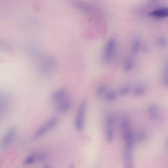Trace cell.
Returning <instances> with one entry per match:
<instances>
[{
	"instance_id": "obj_11",
	"label": "cell",
	"mask_w": 168,
	"mask_h": 168,
	"mask_svg": "<svg viewBox=\"0 0 168 168\" xmlns=\"http://www.w3.org/2000/svg\"><path fill=\"white\" fill-rule=\"evenodd\" d=\"M117 95L115 92L110 91L108 92L106 94L105 97V99L106 101L108 102L114 101L117 99Z\"/></svg>"
},
{
	"instance_id": "obj_13",
	"label": "cell",
	"mask_w": 168,
	"mask_h": 168,
	"mask_svg": "<svg viewBox=\"0 0 168 168\" xmlns=\"http://www.w3.org/2000/svg\"><path fill=\"white\" fill-rule=\"evenodd\" d=\"M113 127H107V142L110 144L112 143L113 139L114 134Z\"/></svg>"
},
{
	"instance_id": "obj_15",
	"label": "cell",
	"mask_w": 168,
	"mask_h": 168,
	"mask_svg": "<svg viewBox=\"0 0 168 168\" xmlns=\"http://www.w3.org/2000/svg\"><path fill=\"white\" fill-rule=\"evenodd\" d=\"M140 46V41L138 38L134 40L132 47V51L134 54H136L138 52Z\"/></svg>"
},
{
	"instance_id": "obj_20",
	"label": "cell",
	"mask_w": 168,
	"mask_h": 168,
	"mask_svg": "<svg viewBox=\"0 0 168 168\" xmlns=\"http://www.w3.org/2000/svg\"><path fill=\"white\" fill-rule=\"evenodd\" d=\"M145 90L144 88L141 87H139L134 89L133 90V93L136 96H141L144 94Z\"/></svg>"
},
{
	"instance_id": "obj_8",
	"label": "cell",
	"mask_w": 168,
	"mask_h": 168,
	"mask_svg": "<svg viewBox=\"0 0 168 168\" xmlns=\"http://www.w3.org/2000/svg\"><path fill=\"white\" fill-rule=\"evenodd\" d=\"M66 93V91L65 89H61L58 90L52 94L51 100L53 102L60 101L65 97Z\"/></svg>"
},
{
	"instance_id": "obj_25",
	"label": "cell",
	"mask_w": 168,
	"mask_h": 168,
	"mask_svg": "<svg viewBox=\"0 0 168 168\" xmlns=\"http://www.w3.org/2000/svg\"><path fill=\"white\" fill-rule=\"evenodd\" d=\"M69 168H75V165L74 164L71 165Z\"/></svg>"
},
{
	"instance_id": "obj_10",
	"label": "cell",
	"mask_w": 168,
	"mask_h": 168,
	"mask_svg": "<svg viewBox=\"0 0 168 168\" xmlns=\"http://www.w3.org/2000/svg\"><path fill=\"white\" fill-rule=\"evenodd\" d=\"M108 87L107 84H102L98 87L96 91V95L98 98L102 97L106 93Z\"/></svg>"
},
{
	"instance_id": "obj_2",
	"label": "cell",
	"mask_w": 168,
	"mask_h": 168,
	"mask_svg": "<svg viewBox=\"0 0 168 168\" xmlns=\"http://www.w3.org/2000/svg\"><path fill=\"white\" fill-rule=\"evenodd\" d=\"M58 122V119L56 117L51 118L38 129L33 136V139H37L41 137L49 131L55 127Z\"/></svg>"
},
{
	"instance_id": "obj_3",
	"label": "cell",
	"mask_w": 168,
	"mask_h": 168,
	"mask_svg": "<svg viewBox=\"0 0 168 168\" xmlns=\"http://www.w3.org/2000/svg\"><path fill=\"white\" fill-rule=\"evenodd\" d=\"M116 48V42L114 39L111 38L106 45L103 53V59L106 63H109L113 60Z\"/></svg>"
},
{
	"instance_id": "obj_27",
	"label": "cell",
	"mask_w": 168,
	"mask_h": 168,
	"mask_svg": "<svg viewBox=\"0 0 168 168\" xmlns=\"http://www.w3.org/2000/svg\"></svg>"
},
{
	"instance_id": "obj_7",
	"label": "cell",
	"mask_w": 168,
	"mask_h": 168,
	"mask_svg": "<svg viewBox=\"0 0 168 168\" xmlns=\"http://www.w3.org/2000/svg\"><path fill=\"white\" fill-rule=\"evenodd\" d=\"M151 17L162 18L168 17V8L162 7L153 10L148 14Z\"/></svg>"
},
{
	"instance_id": "obj_21",
	"label": "cell",
	"mask_w": 168,
	"mask_h": 168,
	"mask_svg": "<svg viewBox=\"0 0 168 168\" xmlns=\"http://www.w3.org/2000/svg\"><path fill=\"white\" fill-rule=\"evenodd\" d=\"M130 90L131 88L130 86H125L120 89L119 93L121 96H125L130 93Z\"/></svg>"
},
{
	"instance_id": "obj_19",
	"label": "cell",
	"mask_w": 168,
	"mask_h": 168,
	"mask_svg": "<svg viewBox=\"0 0 168 168\" xmlns=\"http://www.w3.org/2000/svg\"><path fill=\"white\" fill-rule=\"evenodd\" d=\"M122 138L124 141H126L127 139L133 138V133L131 131L126 130L124 131L123 134Z\"/></svg>"
},
{
	"instance_id": "obj_12",
	"label": "cell",
	"mask_w": 168,
	"mask_h": 168,
	"mask_svg": "<svg viewBox=\"0 0 168 168\" xmlns=\"http://www.w3.org/2000/svg\"><path fill=\"white\" fill-rule=\"evenodd\" d=\"M149 112L150 113V117L152 120H155L157 116V107L155 105H152L149 108Z\"/></svg>"
},
{
	"instance_id": "obj_18",
	"label": "cell",
	"mask_w": 168,
	"mask_h": 168,
	"mask_svg": "<svg viewBox=\"0 0 168 168\" xmlns=\"http://www.w3.org/2000/svg\"><path fill=\"white\" fill-rule=\"evenodd\" d=\"M36 159L37 158L36 157L33 156H31L24 160L23 162V165H27L32 164L36 162Z\"/></svg>"
},
{
	"instance_id": "obj_1",
	"label": "cell",
	"mask_w": 168,
	"mask_h": 168,
	"mask_svg": "<svg viewBox=\"0 0 168 168\" xmlns=\"http://www.w3.org/2000/svg\"><path fill=\"white\" fill-rule=\"evenodd\" d=\"M87 102L86 99L80 103L77 113L74 121V125L76 130L79 132L83 131L84 126V119L86 115Z\"/></svg>"
},
{
	"instance_id": "obj_9",
	"label": "cell",
	"mask_w": 168,
	"mask_h": 168,
	"mask_svg": "<svg viewBox=\"0 0 168 168\" xmlns=\"http://www.w3.org/2000/svg\"><path fill=\"white\" fill-rule=\"evenodd\" d=\"M72 107L71 102L68 101H64L58 103L56 105V109L58 112L64 113L70 110Z\"/></svg>"
},
{
	"instance_id": "obj_16",
	"label": "cell",
	"mask_w": 168,
	"mask_h": 168,
	"mask_svg": "<svg viewBox=\"0 0 168 168\" xmlns=\"http://www.w3.org/2000/svg\"><path fill=\"white\" fill-rule=\"evenodd\" d=\"M134 66V63L131 59H128L126 60L124 64V68L125 71H130L132 69Z\"/></svg>"
},
{
	"instance_id": "obj_22",
	"label": "cell",
	"mask_w": 168,
	"mask_h": 168,
	"mask_svg": "<svg viewBox=\"0 0 168 168\" xmlns=\"http://www.w3.org/2000/svg\"><path fill=\"white\" fill-rule=\"evenodd\" d=\"M157 43L160 45L165 46L167 45L168 41L167 39L165 37H161L158 39Z\"/></svg>"
},
{
	"instance_id": "obj_17",
	"label": "cell",
	"mask_w": 168,
	"mask_h": 168,
	"mask_svg": "<svg viewBox=\"0 0 168 168\" xmlns=\"http://www.w3.org/2000/svg\"><path fill=\"white\" fill-rule=\"evenodd\" d=\"M130 125V121L128 119H125L123 120L121 124V130L125 131L128 130Z\"/></svg>"
},
{
	"instance_id": "obj_6",
	"label": "cell",
	"mask_w": 168,
	"mask_h": 168,
	"mask_svg": "<svg viewBox=\"0 0 168 168\" xmlns=\"http://www.w3.org/2000/svg\"><path fill=\"white\" fill-rule=\"evenodd\" d=\"M124 168H134V165L131 151L125 150L123 155Z\"/></svg>"
},
{
	"instance_id": "obj_26",
	"label": "cell",
	"mask_w": 168,
	"mask_h": 168,
	"mask_svg": "<svg viewBox=\"0 0 168 168\" xmlns=\"http://www.w3.org/2000/svg\"><path fill=\"white\" fill-rule=\"evenodd\" d=\"M43 168H51L50 167L48 166H45L43 167Z\"/></svg>"
},
{
	"instance_id": "obj_4",
	"label": "cell",
	"mask_w": 168,
	"mask_h": 168,
	"mask_svg": "<svg viewBox=\"0 0 168 168\" xmlns=\"http://www.w3.org/2000/svg\"><path fill=\"white\" fill-rule=\"evenodd\" d=\"M73 3L77 8L88 15H94L99 13L98 8L91 4L79 1H75Z\"/></svg>"
},
{
	"instance_id": "obj_14",
	"label": "cell",
	"mask_w": 168,
	"mask_h": 168,
	"mask_svg": "<svg viewBox=\"0 0 168 168\" xmlns=\"http://www.w3.org/2000/svg\"><path fill=\"white\" fill-rule=\"evenodd\" d=\"M105 121L107 127H113L115 123V119L113 115L107 114L106 117Z\"/></svg>"
},
{
	"instance_id": "obj_23",
	"label": "cell",
	"mask_w": 168,
	"mask_h": 168,
	"mask_svg": "<svg viewBox=\"0 0 168 168\" xmlns=\"http://www.w3.org/2000/svg\"><path fill=\"white\" fill-rule=\"evenodd\" d=\"M145 136V134L144 132H142L139 133L137 136L136 137L137 140L138 142L141 141L144 139Z\"/></svg>"
},
{
	"instance_id": "obj_5",
	"label": "cell",
	"mask_w": 168,
	"mask_h": 168,
	"mask_svg": "<svg viewBox=\"0 0 168 168\" xmlns=\"http://www.w3.org/2000/svg\"><path fill=\"white\" fill-rule=\"evenodd\" d=\"M17 131V129L15 127L10 128L4 136L1 142V148L6 149L11 143Z\"/></svg>"
},
{
	"instance_id": "obj_24",
	"label": "cell",
	"mask_w": 168,
	"mask_h": 168,
	"mask_svg": "<svg viewBox=\"0 0 168 168\" xmlns=\"http://www.w3.org/2000/svg\"><path fill=\"white\" fill-rule=\"evenodd\" d=\"M164 81V84L167 86H168V75L165 76Z\"/></svg>"
}]
</instances>
